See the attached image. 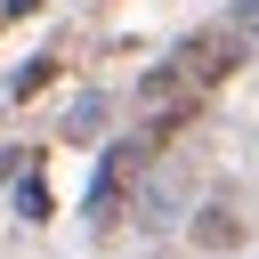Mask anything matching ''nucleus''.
Wrapping results in <instances>:
<instances>
[{"instance_id":"f257e3e1","label":"nucleus","mask_w":259,"mask_h":259,"mask_svg":"<svg viewBox=\"0 0 259 259\" xmlns=\"http://www.w3.org/2000/svg\"><path fill=\"white\" fill-rule=\"evenodd\" d=\"M235 57H243V49H235V32H202V40H186V49H178L146 89H154V97H162V89H210V81H227V73H235Z\"/></svg>"},{"instance_id":"f03ea898","label":"nucleus","mask_w":259,"mask_h":259,"mask_svg":"<svg viewBox=\"0 0 259 259\" xmlns=\"http://www.w3.org/2000/svg\"><path fill=\"white\" fill-rule=\"evenodd\" d=\"M194 243H210V251L235 243V219H227V210H202V219H194Z\"/></svg>"},{"instance_id":"7ed1b4c3","label":"nucleus","mask_w":259,"mask_h":259,"mask_svg":"<svg viewBox=\"0 0 259 259\" xmlns=\"http://www.w3.org/2000/svg\"><path fill=\"white\" fill-rule=\"evenodd\" d=\"M235 16H243V24H259V0H235Z\"/></svg>"},{"instance_id":"20e7f679","label":"nucleus","mask_w":259,"mask_h":259,"mask_svg":"<svg viewBox=\"0 0 259 259\" xmlns=\"http://www.w3.org/2000/svg\"><path fill=\"white\" fill-rule=\"evenodd\" d=\"M0 8H8V16H24V8H32V0H0Z\"/></svg>"}]
</instances>
